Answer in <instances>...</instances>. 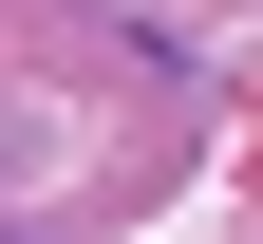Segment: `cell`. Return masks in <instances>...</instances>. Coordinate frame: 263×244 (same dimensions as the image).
Returning a JSON list of instances; mask_svg holds the SVG:
<instances>
[]
</instances>
